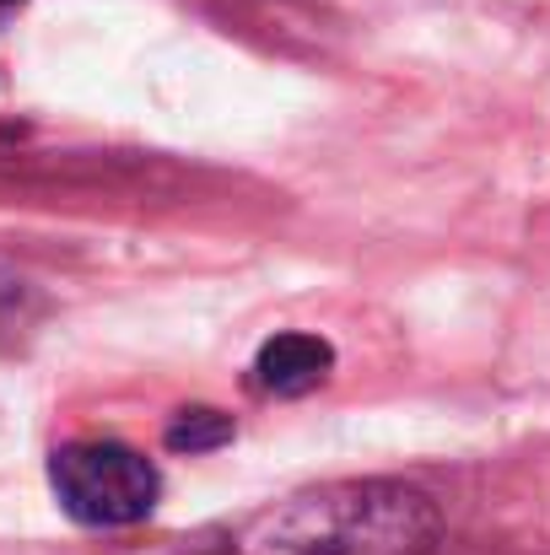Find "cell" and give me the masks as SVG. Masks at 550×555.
<instances>
[{"mask_svg": "<svg viewBox=\"0 0 550 555\" xmlns=\"http://www.w3.org/2000/svg\"><path fill=\"white\" fill-rule=\"evenodd\" d=\"M232 442V421L221 410H179L174 426H168V448L174 453H210Z\"/></svg>", "mask_w": 550, "mask_h": 555, "instance_id": "277c9868", "label": "cell"}, {"mask_svg": "<svg viewBox=\"0 0 550 555\" xmlns=\"http://www.w3.org/2000/svg\"><path fill=\"white\" fill-rule=\"evenodd\" d=\"M60 507L87 529H130L157 507V469L125 442H71L49 459Z\"/></svg>", "mask_w": 550, "mask_h": 555, "instance_id": "7a4b0ae2", "label": "cell"}, {"mask_svg": "<svg viewBox=\"0 0 550 555\" xmlns=\"http://www.w3.org/2000/svg\"><path fill=\"white\" fill-rule=\"evenodd\" d=\"M330 367H335L330 340H319V335H276L254 357V383L265 393H276V399H303V393H314L330 377Z\"/></svg>", "mask_w": 550, "mask_h": 555, "instance_id": "3957f363", "label": "cell"}, {"mask_svg": "<svg viewBox=\"0 0 550 555\" xmlns=\"http://www.w3.org/2000/svg\"><path fill=\"white\" fill-rule=\"evenodd\" d=\"M437 502L405 480H335L270 502L205 555H432Z\"/></svg>", "mask_w": 550, "mask_h": 555, "instance_id": "6da1fadb", "label": "cell"}, {"mask_svg": "<svg viewBox=\"0 0 550 555\" xmlns=\"http://www.w3.org/2000/svg\"><path fill=\"white\" fill-rule=\"evenodd\" d=\"M16 5H22V0H0V16H5V11H16Z\"/></svg>", "mask_w": 550, "mask_h": 555, "instance_id": "5b68a950", "label": "cell"}]
</instances>
